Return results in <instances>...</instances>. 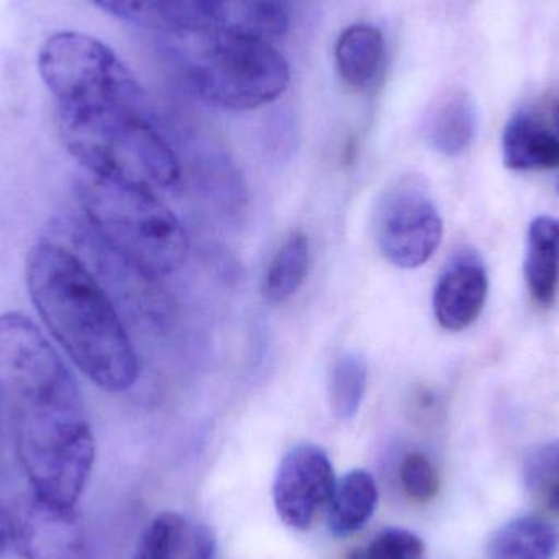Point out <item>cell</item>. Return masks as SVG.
Listing matches in <instances>:
<instances>
[{
	"label": "cell",
	"instance_id": "9a60e30c",
	"mask_svg": "<svg viewBox=\"0 0 559 559\" xmlns=\"http://www.w3.org/2000/svg\"><path fill=\"white\" fill-rule=\"evenodd\" d=\"M378 506V488L373 476L365 469H352L335 483L328 504V528L334 537H350L373 518Z\"/></svg>",
	"mask_w": 559,
	"mask_h": 559
},
{
	"label": "cell",
	"instance_id": "ac0fdd59",
	"mask_svg": "<svg viewBox=\"0 0 559 559\" xmlns=\"http://www.w3.org/2000/svg\"><path fill=\"white\" fill-rule=\"evenodd\" d=\"M309 241L305 233L289 236L275 254L267 274H265L262 293L265 301L282 305L296 295L308 277Z\"/></svg>",
	"mask_w": 559,
	"mask_h": 559
},
{
	"label": "cell",
	"instance_id": "7c38bea8",
	"mask_svg": "<svg viewBox=\"0 0 559 559\" xmlns=\"http://www.w3.org/2000/svg\"><path fill=\"white\" fill-rule=\"evenodd\" d=\"M502 159L512 170L559 167V136L527 111L514 115L502 134Z\"/></svg>",
	"mask_w": 559,
	"mask_h": 559
},
{
	"label": "cell",
	"instance_id": "52a82bcc",
	"mask_svg": "<svg viewBox=\"0 0 559 559\" xmlns=\"http://www.w3.org/2000/svg\"><path fill=\"white\" fill-rule=\"evenodd\" d=\"M334 466L314 443H299L283 456L275 475L274 504L283 524L308 531L335 488Z\"/></svg>",
	"mask_w": 559,
	"mask_h": 559
},
{
	"label": "cell",
	"instance_id": "5bb4252c",
	"mask_svg": "<svg viewBox=\"0 0 559 559\" xmlns=\"http://www.w3.org/2000/svg\"><path fill=\"white\" fill-rule=\"evenodd\" d=\"M525 283L532 298L551 306L559 289V219L538 216L527 235L524 262Z\"/></svg>",
	"mask_w": 559,
	"mask_h": 559
},
{
	"label": "cell",
	"instance_id": "4316f807",
	"mask_svg": "<svg viewBox=\"0 0 559 559\" xmlns=\"http://www.w3.org/2000/svg\"><path fill=\"white\" fill-rule=\"evenodd\" d=\"M554 124L557 128V134L559 136V104L555 105L554 108Z\"/></svg>",
	"mask_w": 559,
	"mask_h": 559
},
{
	"label": "cell",
	"instance_id": "277c9868",
	"mask_svg": "<svg viewBox=\"0 0 559 559\" xmlns=\"http://www.w3.org/2000/svg\"><path fill=\"white\" fill-rule=\"evenodd\" d=\"M167 36L170 66L216 107L254 110L288 87V62L269 39L210 25Z\"/></svg>",
	"mask_w": 559,
	"mask_h": 559
},
{
	"label": "cell",
	"instance_id": "d4e9b609",
	"mask_svg": "<svg viewBox=\"0 0 559 559\" xmlns=\"http://www.w3.org/2000/svg\"><path fill=\"white\" fill-rule=\"evenodd\" d=\"M10 542H12V518H10L9 512L0 506V559L5 555Z\"/></svg>",
	"mask_w": 559,
	"mask_h": 559
},
{
	"label": "cell",
	"instance_id": "83f0119b",
	"mask_svg": "<svg viewBox=\"0 0 559 559\" xmlns=\"http://www.w3.org/2000/svg\"><path fill=\"white\" fill-rule=\"evenodd\" d=\"M557 192L559 193V174H558V177H557Z\"/></svg>",
	"mask_w": 559,
	"mask_h": 559
},
{
	"label": "cell",
	"instance_id": "7a4b0ae2",
	"mask_svg": "<svg viewBox=\"0 0 559 559\" xmlns=\"http://www.w3.org/2000/svg\"><path fill=\"white\" fill-rule=\"evenodd\" d=\"M0 401L33 495L75 508L97 450L91 420L71 371L20 312L0 316Z\"/></svg>",
	"mask_w": 559,
	"mask_h": 559
},
{
	"label": "cell",
	"instance_id": "4fadbf2b",
	"mask_svg": "<svg viewBox=\"0 0 559 559\" xmlns=\"http://www.w3.org/2000/svg\"><path fill=\"white\" fill-rule=\"evenodd\" d=\"M478 131V108L465 91H452L433 105L426 121V136L430 146L443 156L465 153Z\"/></svg>",
	"mask_w": 559,
	"mask_h": 559
},
{
	"label": "cell",
	"instance_id": "44dd1931",
	"mask_svg": "<svg viewBox=\"0 0 559 559\" xmlns=\"http://www.w3.org/2000/svg\"><path fill=\"white\" fill-rule=\"evenodd\" d=\"M400 478L404 492L419 504H426L439 495V475L430 460L423 453H411L403 460Z\"/></svg>",
	"mask_w": 559,
	"mask_h": 559
},
{
	"label": "cell",
	"instance_id": "8992f818",
	"mask_svg": "<svg viewBox=\"0 0 559 559\" xmlns=\"http://www.w3.org/2000/svg\"><path fill=\"white\" fill-rule=\"evenodd\" d=\"M373 235L394 267L409 271L430 261L442 242L443 223L423 180L404 177L383 193L374 210Z\"/></svg>",
	"mask_w": 559,
	"mask_h": 559
},
{
	"label": "cell",
	"instance_id": "2e32d148",
	"mask_svg": "<svg viewBox=\"0 0 559 559\" xmlns=\"http://www.w3.org/2000/svg\"><path fill=\"white\" fill-rule=\"evenodd\" d=\"M559 535L550 522L534 515L502 525L488 545V559H554Z\"/></svg>",
	"mask_w": 559,
	"mask_h": 559
},
{
	"label": "cell",
	"instance_id": "484cf974",
	"mask_svg": "<svg viewBox=\"0 0 559 559\" xmlns=\"http://www.w3.org/2000/svg\"><path fill=\"white\" fill-rule=\"evenodd\" d=\"M542 496H544L545 504L551 509V511L559 512V483H555V485L545 486L544 489H540Z\"/></svg>",
	"mask_w": 559,
	"mask_h": 559
},
{
	"label": "cell",
	"instance_id": "f1b7e54d",
	"mask_svg": "<svg viewBox=\"0 0 559 559\" xmlns=\"http://www.w3.org/2000/svg\"><path fill=\"white\" fill-rule=\"evenodd\" d=\"M0 407H2V401H0Z\"/></svg>",
	"mask_w": 559,
	"mask_h": 559
},
{
	"label": "cell",
	"instance_id": "9c48e42d",
	"mask_svg": "<svg viewBox=\"0 0 559 559\" xmlns=\"http://www.w3.org/2000/svg\"><path fill=\"white\" fill-rule=\"evenodd\" d=\"M485 261L475 249H460L450 258L433 289V314L440 328L465 331L481 314L488 298Z\"/></svg>",
	"mask_w": 559,
	"mask_h": 559
},
{
	"label": "cell",
	"instance_id": "6da1fadb",
	"mask_svg": "<svg viewBox=\"0 0 559 559\" xmlns=\"http://www.w3.org/2000/svg\"><path fill=\"white\" fill-rule=\"evenodd\" d=\"M38 72L62 143L88 176L151 192L179 182V160L147 117L143 87L107 45L55 33L39 48Z\"/></svg>",
	"mask_w": 559,
	"mask_h": 559
},
{
	"label": "cell",
	"instance_id": "ba28073f",
	"mask_svg": "<svg viewBox=\"0 0 559 559\" xmlns=\"http://www.w3.org/2000/svg\"><path fill=\"white\" fill-rule=\"evenodd\" d=\"M12 542L22 559H79L84 532L75 508L33 495L13 509Z\"/></svg>",
	"mask_w": 559,
	"mask_h": 559
},
{
	"label": "cell",
	"instance_id": "3957f363",
	"mask_svg": "<svg viewBox=\"0 0 559 559\" xmlns=\"http://www.w3.org/2000/svg\"><path fill=\"white\" fill-rule=\"evenodd\" d=\"M26 286L46 328L88 380L108 393L136 383L133 342L81 255L56 242H39L26 259Z\"/></svg>",
	"mask_w": 559,
	"mask_h": 559
},
{
	"label": "cell",
	"instance_id": "8fae6325",
	"mask_svg": "<svg viewBox=\"0 0 559 559\" xmlns=\"http://www.w3.org/2000/svg\"><path fill=\"white\" fill-rule=\"evenodd\" d=\"M384 62V39L380 29L367 23L348 26L335 43V66L344 84L367 92L377 84Z\"/></svg>",
	"mask_w": 559,
	"mask_h": 559
},
{
	"label": "cell",
	"instance_id": "5b68a950",
	"mask_svg": "<svg viewBox=\"0 0 559 559\" xmlns=\"http://www.w3.org/2000/svg\"><path fill=\"white\" fill-rule=\"evenodd\" d=\"M79 195L92 238L144 277L173 274L189 258V236L156 192L88 176Z\"/></svg>",
	"mask_w": 559,
	"mask_h": 559
},
{
	"label": "cell",
	"instance_id": "cb8c5ba5",
	"mask_svg": "<svg viewBox=\"0 0 559 559\" xmlns=\"http://www.w3.org/2000/svg\"><path fill=\"white\" fill-rule=\"evenodd\" d=\"M216 554V538L205 525L186 527L180 555L183 559H213Z\"/></svg>",
	"mask_w": 559,
	"mask_h": 559
},
{
	"label": "cell",
	"instance_id": "d6986e66",
	"mask_svg": "<svg viewBox=\"0 0 559 559\" xmlns=\"http://www.w3.org/2000/svg\"><path fill=\"white\" fill-rule=\"evenodd\" d=\"M368 388V365L361 355L347 352L335 360L329 381V401L335 419L348 423L357 416Z\"/></svg>",
	"mask_w": 559,
	"mask_h": 559
},
{
	"label": "cell",
	"instance_id": "e0dca14e",
	"mask_svg": "<svg viewBox=\"0 0 559 559\" xmlns=\"http://www.w3.org/2000/svg\"><path fill=\"white\" fill-rule=\"evenodd\" d=\"M124 22L156 32H182L202 25L186 0H88Z\"/></svg>",
	"mask_w": 559,
	"mask_h": 559
},
{
	"label": "cell",
	"instance_id": "30bf717a",
	"mask_svg": "<svg viewBox=\"0 0 559 559\" xmlns=\"http://www.w3.org/2000/svg\"><path fill=\"white\" fill-rule=\"evenodd\" d=\"M202 25L269 39L289 25L288 0H186Z\"/></svg>",
	"mask_w": 559,
	"mask_h": 559
},
{
	"label": "cell",
	"instance_id": "603a6c76",
	"mask_svg": "<svg viewBox=\"0 0 559 559\" xmlns=\"http://www.w3.org/2000/svg\"><path fill=\"white\" fill-rule=\"evenodd\" d=\"M524 479L534 491L559 483V440L532 452L524 465Z\"/></svg>",
	"mask_w": 559,
	"mask_h": 559
},
{
	"label": "cell",
	"instance_id": "7402d4cb",
	"mask_svg": "<svg viewBox=\"0 0 559 559\" xmlns=\"http://www.w3.org/2000/svg\"><path fill=\"white\" fill-rule=\"evenodd\" d=\"M426 545L406 528H384L371 540L364 559H424Z\"/></svg>",
	"mask_w": 559,
	"mask_h": 559
},
{
	"label": "cell",
	"instance_id": "ffe728a7",
	"mask_svg": "<svg viewBox=\"0 0 559 559\" xmlns=\"http://www.w3.org/2000/svg\"><path fill=\"white\" fill-rule=\"evenodd\" d=\"M186 527V521L176 512H160L141 534L133 559H176Z\"/></svg>",
	"mask_w": 559,
	"mask_h": 559
}]
</instances>
